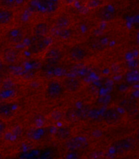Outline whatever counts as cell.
<instances>
[{
    "label": "cell",
    "mask_w": 139,
    "mask_h": 159,
    "mask_svg": "<svg viewBox=\"0 0 139 159\" xmlns=\"http://www.w3.org/2000/svg\"><path fill=\"white\" fill-rule=\"evenodd\" d=\"M104 0H88L86 2V6L89 9H95L104 6Z\"/></svg>",
    "instance_id": "ac0fdd59"
},
{
    "label": "cell",
    "mask_w": 139,
    "mask_h": 159,
    "mask_svg": "<svg viewBox=\"0 0 139 159\" xmlns=\"http://www.w3.org/2000/svg\"><path fill=\"white\" fill-rule=\"evenodd\" d=\"M136 141L132 138H125L116 141L113 144V148L116 154H123L134 148Z\"/></svg>",
    "instance_id": "7a4b0ae2"
},
{
    "label": "cell",
    "mask_w": 139,
    "mask_h": 159,
    "mask_svg": "<svg viewBox=\"0 0 139 159\" xmlns=\"http://www.w3.org/2000/svg\"><path fill=\"white\" fill-rule=\"evenodd\" d=\"M7 40L12 43H19L23 40L24 33L19 28L10 29L6 33Z\"/></svg>",
    "instance_id": "ba28073f"
},
{
    "label": "cell",
    "mask_w": 139,
    "mask_h": 159,
    "mask_svg": "<svg viewBox=\"0 0 139 159\" xmlns=\"http://www.w3.org/2000/svg\"><path fill=\"white\" fill-rule=\"evenodd\" d=\"M103 118L107 123L111 125L119 122L122 119V116L118 110L115 108H109L104 111Z\"/></svg>",
    "instance_id": "52a82bcc"
},
{
    "label": "cell",
    "mask_w": 139,
    "mask_h": 159,
    "mask_svg": "<svg viewBox=\"0 0 139 159\" xmlns=\"http://www.w3.org/2000/svg\"><path fill=\"white\" fill-rule=\"evenodd\" d=\"M18 59V54L17 52L13 50H10L6 51L3 55V60L4 62L8 64H13L16 62Z\"/></svg>",
    "instance_id": "9a60e30c"
},
{
    "label": "cell",
    "mask_w": 139,
    "mask_h": 159,
    "mask_svg": "<svg viewBox=\"0 0 139 159\" xmlns=\"http://www.w3.org/2000/svg\"><path fill=\"white\" fill-rule=\"evenodd\" d=\"M71 135V131L67 127H60L55 132V137L62 141H66Z\"/></svg>",
    "instance_id": "5bb4252c"
},
{
    "label": "cell",
    "mask_w": 139,
    "mask_h": 159,
    "mask_svg": "<svg viewBox=\"0 0 139 159\" xmlns=\"http://www.w3.org/2000/svg\"><path fill=\"white\" fill-rule=\"evenodd\" d=\"M64 88L70 92H76L81 87V81L77 78H67L64 81Z\"/></svg>",
    "instance_id": "9c48e42d"
},
{
    "label": "cell",
    "mask_w": 139,
    "mask_h": 159,
    "mask_svg": "<svg viewBox=\"0 0 139 159\" xmlns=\"http://www.w3.org/2000/svg\"><path fill=\"white\" fill-rule=\"evenodd\" d=\"M63 52L57 48H52L50 49L45 55V58L49 62H56L63 58Z\"/></svg>",
    "instance_id": "30bf717a"
},
{
    "label": "cell",
    "mask_w": 139,
    "mask_h": 159,
    "mask_svg": "<svg viewBox=\"0 0 139 159\" xmlns=\"http://www.w3.org/2000/svg\"><path fill=\"white\" fill-rule=\"evenodd\" d=\"M2 4L3 6H7V7H10L12 6V5H13L15 0H2Z\"/></svg>",
    "instance_id": "44dd1931"
},
{
    "label": "cell",
    "mask_w": 139,
    "mask_h": 159,
    "mask_svg": "<svg viewBox=\"0 0 139 159\" xmlns=\"http://www.w3.org/2000/svg\"><path fill=\"white\" fill-rule=\"evenodd\" d=\"M65 146L71 151L84 150L88 146L87 139L83 136H76L73 138H69L66 140Z\"/></svg>",
    "instance_id": "277c9868"
},
{
    "label": "cell",
    "mask_w": 139,
    "mask_h": 159,
    "mask_svg": "<svg viewBox=\"0 0 139 159\" xmlns=\"http://www.w3.org/2000/svg\"><path fill=\"white\" fill-rule=\"evenodd\" d=\"M61 116H62L61 113L60 112H57V111L54 112L53 113H52V115H51L52 119H53L54 120H59L61 118Z\"/></svg>",
    "instance_id": "7402d4cb"
},
{
    "label": "cell",
    "mask_w": 139,
    "mask_h": 159,
    "mask_svg": "<svg viewBox=\"0 0 139 159\" xmlns=\"http://www.w3.org/2000/svg\"><path fill=\"white\" fill-rule=\"evenodd\" d=\"M77 0H64V2H65L68 5H71L76 2Z\"/></svg>",
    "instance_id": "603a6c76"
},
{
    "label": "cell",
    "mask_w": 139,
    "mask_h": 159,
    "mask_svg": "<svg viewBox=\"0 0 139 159\" xmlns=\"http://www.w3.org/2000/svg\"><path fill=\"white\" fill-rule=\"evenodd\" d=\"M3 75L1 71H0V85L3 83Z\"/></svg>",
    "instance_id": "cb8c5ba5"
},
{
    "label": "cell",
    "mask_w": 139,
    "mask_h": 159,
    "mask_svg": "<svg viewBox=\"0 0 139 159\" xmlns=\"http://www.w3.org/2000/svg\"><path fill=\"white\" fill-rule=\"evenodd\" d=\"M13 17L12 11L6 8H0V25H7L12 21Z\"/></svg>",
    "instance_id": "7c38bea8"
},
{
    "label": "cell",
    "mask_w": 139,
    "mask_h": 159,
    "mask_svg": "<svg viewBox=\"0 0 139 159\" xmlns=\"http://www.w3.org/2000/svg\"><path fill=\"white\" fill-rule=\"evenodd\" d=\"M88 52L81 45H74L69 50V57L74 62H80L87 56Z\"/></svg>",
    "instance_id": "8992f818"
},
{
    "label": "cell",
    "mask_w": 139,
    "mask_h": 159,
    "mask_svg": "<svg viewBox=\"0 0 139 159\" xmlns=\"http://www.w3.org/2000/svg\"><path fill=\"white\" fill-rule=\"evenodd\" d=\"M115 16V13L114 10L109 8V7H103V8L100 10L99 13V18L101 20L104 21H109L112 20Z\"/></svg>",
    "instance_id": "2e32d148"
},
{
    "label": "cell",
    "mask_w": 139,
    "mask_h": 159,
    "mask_svg": "<svg viewBox=\"0 0 139 159\" xmlns=\"http://www.w3.org/2000/svg\"><path fill=\"white\" fill-rule=\"evenodd\" d=\"M65 92V88L61 83L58 81H51L48 83L46 93L48 98L52 100L61 98Z\"/></svg>",
    "instance_id": "5b68a950"
},
{
    "label": "cell",
    "mask_w": 139,
    "mask_h": 159,
    "mask_svg": "<svg viewBox=\"0 0 139 159\" xmlns=\"http://www.w3.org/2000/svg\"><path fill=\"white\" fill-rule=\"evenodd\" d=\"M58 31H59L58 36L62 39L69 38V37L71 35H72V34H73L72 31H71V30H70V29H69L68 28L58 30Z\"/></svg>",
    "instance_id": "d6986e66"
},
{
    "label": "cell",
    "mask_w": 139,
    "mask_h": 159,
    "mask_svg": "<svg viewBox=\"0 0 139 159\" xmlns=\"http://www.w3.org/2000/svg\"><path fill=\"white\" fill-rule=\"evenodd\" d=\"M2 158V156L1 154H0V158Z\"/></svg>",
    "instance_id": "d4e9b609"
},
{
    "label": "cell",
    "mask_w": 139,
    "mask_h": 159,
    "mask_svg": "<svg viewBox=\"0 0 139 159\" xmlns=\"http://www.w3.org/2000/svg\"><path fill=\"white\" fill-rule=\"evenodd\" d=\"M14 113L13 106L9 103H0V117L8 119L12 117Z\"/></svg>",
    "instance_id": "8fae6325"
},
{
    "label": "cell",
    "mask_w": 139,
    "mask_h": 159,
    "mask_svg": "<svg viewBox=\"0 0 139 159\" xmlns=\"http://www.w3.org/2000/svg\"><path fill=\"white\" fill-rule=\"evenodd\" d=\"M7 129V125L5 121L0 119V137L4 134Z\"/></svg>",
    "instance_id": "ffe728a7"
},
{
    "label": "cell",
    "mask_w": 139,
    "mask_h": 159,
    "mask_svg": "<svg viewBox=\"0 0 139 159\" xmlns=\"http://www.w3.org/2000/svg\"><path fill=\"white\" fill-rule=\"evenodd\" d=\"M69 25L70 20L68 18L65 16L59 17L55 22V27L58 30L68 28Z\"/></svg>",
    "instance_id": "e0dca14e"
},
{
    "label": "cell",
    "mask_w": 139,
    "mask_h": 159,
    "mask_svg": "<svg viewBox=\"0 0 139 159\" xmlns=\"http://www.w3.org/2000/svg\"><path fill=\"white\" fill-rule=\"evenodd\" d=\"M50 44V41L45 37L34 35L31 40V44L29 47V51L32 54H39L44 51Z\"/></svg>",
    "instance_id": "3957f363"
},
{
    "label": "cell",
    "mask_w": 139,
    "mask_h": 159,
    "mask_svg": "<svg viewBox=\"0 0 139 159\" xmlns=\"http://www.w3.org/2000/svg\"><path fill=\"white\" fill-rule=\"evenodd\" d=\"M35 12L52 14L55 12L59 7L58 0H35Z\"/></svg>",
    "instance_id": "6da1fadb"
},
{
    "label": "cell",
    "mask_w": 139,
    "mask_h": 159,
    "mask_svg": "<svg viewBox=\"0 0 139 159\" xmlns=\"http://www.w3.org/2000/svg\"><path fill=\"white\" fill-rule=\"evenodd\" d=\"M50 31L48 25L45 22H39L33 27V33L34 35L41 37H45Z\"/></svg>",
    "instance_id": "4fadbf2b"
}]
</instances>
